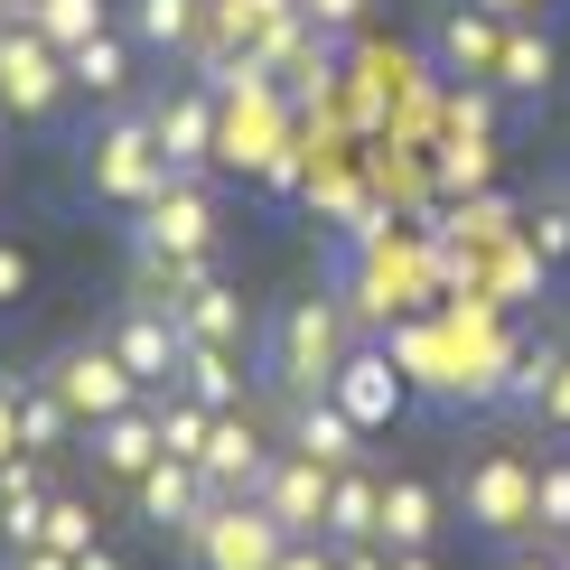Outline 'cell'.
Wrapping results in <instances>:
<instances>
[{"instance_id":"obj_29","label":"cell","mask_w":570,"mask_h":570,"mask_svg":"<svg viewBox=\"0 0 570 570\" xmlns=\"http://www.w3.org/2000/svg\"><path fill=\"white\" fill-rule=\"evenodd\" d=\"M524 244L542 253V263H570V187H552V197L533 206V225H524Z\"/></svg>"},{"instance_id":"obj_37","label":"cell","mask_w":570,"mask_h":570,"mask_svg":"<svg viewBox=\"0 0 570 570\" xmlns=\"http://www.w3.org/2000/svg\"><path fill=\"white\" fill-rule=\"evenodd\" d=\"M76 570H122V552H112V542H94V552H76Z\"/></svg>"},{"instance_id":"obj_14","label":"cell","mask_w":570,"mask_h":570,"mask_svg":"<svg viewBox=\"0 0 570 570\" xmlns=\"http://www.w3.org/2000/svg\"><path fill=\"white\" fill-rule=\"evenodd\" d=\"M327 478H337V468H318L308 449H281L253 495L272 505V524H281V533H327Z\"/></svg>"},{"instance_id":"obj_6","label":"cell","mask_w":570,"mask_h":570,"mask_svg":"<svg viewBox=\"0 0 570 570\" xmlns=\"http://www.w3.org/2000/svg\"><path fill=\"white\" fill-rule=\"evenodd\" d=\"M281 542H291V533L272 524V505H263V495H216V505L197 514V533H187L178 552L197 561V570H272V561H281Z\"/></svg>"},{"instance_id":"obj_26","label":"cell","mask_w":570,"mask_h":570,"mask_svg":"<svg viewBox=\"0 0 570 570\" xmlns=\"http://www.w3.org/2000/svg\"><path fill=\"white\" fill-rule=\"evenodd\" d=\"M533 514H542V542H570V440L533 449Z\"/></svg>"},{"instance_id":"obj_39","label":"cell","mask_w":570,"mask_h":570,"mask_svg":"<svg viewBox=\"0 0 570 570\" xmlns=\"http://www.w3.org/2000/svg\"><path fill=\"white\" fill-rule=\"evenodd\" d=\"M393 570H440V561L431 552H393Z\"/></svg>"},{"instance_id":"obj_7","label":"cell","mask_w":570,"mask_h":570,"mask_svg":"<svg viewBox=\"0 0 570 570\" xmlns=\"http://www.w3.org/2000/svg\"><path fill=\"white\" fill-rule=\"evenodd\" d=\"M104 337H112V355H122V365L140 374V393H178V365H187V327H178V308H169V299H150V291L112 299Z\"/></svg>"},{"instance_id":"obj_32","label":"cell","mask_w":570,"mask_h":570,"mask_svg":"<svg viewBox=\"0 0 570 570\" xmlns=\"http://www.w3.org/2000/svg\"><path fill=\"white\" fill-rule=\"evenodd\" d=\"M308 10V29H327V38H346L355 19H365V0H299Z\"/></svg>"},{"instance_id":"obj_38","label":"cell","mask_w":570,"mask_h":570,"mask_svg":"<svg viewBox=\"0 0 570 570\" xmlns=\"http://www.w3.org/2000/svg\"><path fill=\"white\" fill-rule=\"evenodd\" d=\"M478 10H495V19H524V10H542V0H478Z\"/></svg>"},{"instance_id":"obj_11","label":"cell","mask_w":570,"mask_h":570,"mask_svg":"<svg viewBox=\"0 0 570 570\" xmlns=\"http://www.w3.org/2000/svg\"><path fill=\"white\" fill-rule=\"evenodd\" d=\"M206 505H216V487H206L197 459H150V468L131 478V524L150 533V542H187Z\"/></svg>"},{"instance_id":"obj_31","label":"cell","mask_w":570,"mask_h":570,"mask_svg":"<svg viewBox=\"0 0 570 570\" xmlns=\"http://www.w3.org/2000/svg\"><path fill=\"white\" fill-rule=\"evenodd\" d=\"M272 570H337V542H327V533H291Z\"/></svg>"},{"instance_id":"obj_12","label":"cell","mask_w":570,"mask_h":570,"mask_svg":"<svg viewBox=\"0 0 570 570\" xmlns=\"http://www.w3.org/2000/svg\"><path fill=\"white\" fill-rule=\"evenodd\" d=\"M327 393H337V412H346L365 440L393 431L402 402H412V384H402V365H393L384 346H346V365H337V384H327Z\"/></svg>"},{"instance_id":"obj_20","label":"cell","mask_w":570,"mask_h":570,"mask_svg":"<svg viewBox=\"0 0 570 570\" xmlns=\"http://www.w3.org/2000/svg\"><path fill=\"white\" fill-rule=\"evenodd\" d=\"M327 542H384V468L346 459L327 478Z\"/></svg>"},{"instance_id":"obj_40","label":"cell","mask_w":570,"mask_h":570,"mask_svg":"<svg viewBox=\"0 0 570 570\" xmlns=\"http://www.w3.org/2000/svg\"><path fill=\"white\" fill-rule=\"evenodd\" d=\"M10 10H19V0H0V19H10Z\"/></svg>"},{"instance_id":"obj_5","label":"cell","mask_w":570,"mask_h":570,"mask_svg":"<svg viewBox=\"0 0 570 570\" xmlns=\"http://www.w3.org/2000/svg\"><path fill=\"white\" fill-rule=\"evenodd\" d=\"M38 365H47V384L66 393V412H76V421H112V412H131V402H150V393H140V374L112 355V337H66V346H47Z\"/></svg>"},{"instance_id":"obj_36","label":"cell","mask_w":570,"mask_h":570,"mask_svg":"<svg viewBox=\"0 0 570 570\" xmlns=\"http://www.w3.org/2000/svg\"><path fill=\"white\" fill-rule=\"evenodd\" d=\"M19 449H29V440H19V412H10V384H0V468H10Z\"/></svg>"},{"instance_id":"obj_33","label":"cell","mask_w":570,"mask_h":570,"mask_svg":"<svg viewBox=\"0 0 570 570\" xmlns=\"http://www.w3.org/2000/svg\"><path fill=\"white\" fill-rule=\"evenodd\" d=\"M19 299H29V253L0 244V308H19Z\"/></svg>"},{"instance_id":"obj_21","label":"cell","mask_w":570,"mask_h":570,"mask_svg":"<svg viewBox=\"0 0 570 570\" xmlns=\"http://www.w3.org/2000/svg\"><path fill=\"white\" fill-rule=\"evenodd\" d=\"M178 393H197L206 412H234V402H253V346H206L187 337V365H178Z\"/></svg>"},{"instance_id":"obj_2","label":"cell","mask_w":570,"mask_h":570,"mask_svg":"<svg viewBox=\"0 0 570 570\" xmlns=\"http://www.w3.org/2000/svg\"><path fill=\"white\" fill-rule=\"evenodd\" d=\"M459 524L487 542V552H514V542H542L533 514V459L524 449H478L459 478Z\"/></svg>"},{"instance_id":"obj_1","label":"cell","mask_w":570,"mask_h":570,"mask_svg":"<svg viewBox=\"0 0 570 570\" xmlns=\"http://www.w3.org/2000/svg\"><path fill=\"white\" fill-rule=\"evenodd\" d=\"M355 346V308L337 291H299L253 327V384L263 393H327Z\"/></svg>"},{"instance_id":"obj_19","label":"cell","mask_w":570,"mask_h":570,"mask_svg":"<svg viewBox=\"0 0 570 570\" xmlns=\"http://www.w3.org/2000/svg\"><path fill=\"white\" fill-rule=\"evenodd\" d=\"M122 29L140 57H159V66H187L206 47V0H131L122 10Z\"/></svg>"},{"instance_id":"obj_17","label":"cell","mask_w":570,"mask_h":570,"mask_svg":"<svg viewBox=\"0 0 570 570\" xmlns=\"http://www.w3.org/2000/svg\"><path fill=\"white\" fill-rule=\"evenodd\" d=\"M131 66H140V47H131L122 19H112L104 38H85L76 57H66V76H76L85 104H104V112H112V104H140V76H131Z\"/></svg>"},{"instance_id":"obj_8","label":"cell","mask_w":570,"mask_h":570,"mask_svg":"<svg viewBox=\"0 0 570 570\" xmlns=\"http://www.w3.org/2000/svg\"><path fill=\"white\" fill-rule=\"evenodd\" d=\"M76 94V76H66V57L47 47L29 19H0V122H47V112Z\"/></svg>"},{"instance_id":"obj_15","label":"cell","mask_w":570,"mask_h":570,"mask_svg":"<svg viewBox=\"0 0 570 570\" xmlns=\"http://www.w3.org/2000/svg\"><path fill=\"white\" fill-rule=\"evenodd\" d=\"M0 384H10V412H19V440L38 449V459H66V449L85 440V421L66 412V393L47 384V365H10L0 374Z\"/></svg>"},{"instance_id":"obj_30","label":"cell","mask_w":570,"mask_h":570,"mask_svg":"<svg viewBox=\"0 0 570 570\" xmlns=\"http://www.w3.org/2000/svg\"><path fill=\"white\" fill-rule=\"evenodd\" d=\"M533 431H542V440H570V346H561L552 384H542V402H533Z\"/></svg>"},{"instance_id":"obj_41","label":"cell","mask_w":570,"mask_h":570,"mask_svg":"<svg viewBox=\"0 0 570 570\" xmlns=\"http://www.w3.org/2000/svg\"><path fill=\"white\" fill-rule=\"evenodd\" d=\"M561 561H570V542H561Z\"/></svg>"},{"instance_id":"obj_25","label":"cell","mask_w":570,"mask_h":570,"mask_svg":"<svg viewBox=\"0 0 570 570\" xmlns=\"http://www.w3.org/2000/svg\"><path fill=\"white\" fill-rule=\"evenodd\" d=\"M299 0H206V38L216 47H263Z\"/></svg>"},{"instance_id":"obj_22","label":"cell","mask_w":570,"mask_h":570,"mask_svg":"<svg viewBox=\"0 0 570 570\" xmlns=\"http://www.w3.org/2000/svg\"><path fill=\"white\" fill-rule=\"evenodd\" d=\"M487 85L514 94V104H542V94L561 85V47L542 38V29H524V19H505V47H495V76Z\"/></svg>"},{"instance_id":"obj_10","label":"cell","mask_w":570,"mask_h":570,"mask_svg":"<svg viewBox=\"0 0 570 570\" xmlns=\"http://www.w3.org/2000/svg\"><path fill=\"white\" fill-rule=\"evenodd\" d=\"M272 459H281V431L263 421V402L216 412V431H206V449H197V468H206V487H216V495H253Z\"/></svg>"},{"instance_id":"obj_35","label":"cell","mask_w":570,"mask_h":570,"mask_svg":"<svg viewBox=\"0 0 570 570\" xmlns=\"http://www.w3.org/2000/svg\"><path fill=\"white\" fill-rule=\"evenodd\" d=\"M337 570H393L384 542H337Z\"/></svg>"},{"instance_id":"obj_28","label":"cell","mask_w":570,"mask_h":570,"mask_svg":"<svg viewBox=\"0 0 570 570\" xmlns=\"http://www.w3.org/2000/svg\"><path fill=\"white\" fill-rule=\"evenodd\" d=\"M47 542H57V552H94V542H104V514H94V495H47Z\"/></svg>"},{"instance_id":"obj_16","label":"cell","mask_w":570,"mask_h":570,"mask_svg":"<svg viewBox=\"0 0 570 570\" xmlns=\"http://www.w3.org/2000/svg\"><path fill=\"white\" fill-rule=\"evenodd\" d=\"M495 47H505V19H495V10H478V0L440 10V29H431L440 76H468V85H487V76H495Z\"/></svg>"},{"instance_id":"obj_3","label":"cell","mask_w":570,"mask_h":570,"mask_svg":"<svg viewBox=\"0 0 570 570\" xmlns=\"http://www.w3.org/2000/svg\"><path fill=\"white\" fill-rule=\"evenodd\" d=\"M150 131H159V159L169 178H206L225 159V94L206 76H169L150 94Z\"/></svg>"},{"instance_id":"obj_27","label":"cell","mask_w":570,"mask_h":570,"mask_svg":"<svg viewBox=\"0 0 570 570\" xmlns=\"http://www.w3.org/2000/svg\"><path fill=\"white\" fill-rule=\"evenodd\" d=\"M150 402H159V459H197L206 431H216V412L197 393H150Z\"/></svg>"},{"instance_id":"obj_23","label":"cell","mask_w":570,"mask_h":570,"mask_svg":"<svg viewBox=\"0 0 570 570\" xmlns=\"http://www.w3.org/2000/svg\"><path fill=\"white\" fill-rule=\"evenodd\" d=\"M169 308H178L187 337H206V346H253V308H244V291H234V281H216V272H206L197 291H178Z\"/></svg>"},{"instance_id":"obj_9","label":"cell","mask_w":570,"mask_h":570,"mask_svg":"<svg viewBox=\"0 0 570 570\" xmlns=\"http://www.w3.org/2000/svg\"><path fill=\"white\" fill-rule=\"evenodd\" d=\"M178 253H216V197H206V178H169L131 225V263H178Z\"/></svg>"},{"instance_id":"obj_13","label":"cell","mask_w":570,"mask_h":570,"mask_svg":"<svg viewBox=\"0 0 570 570\" xmlns=\"http://www.w3.org/2000/svg\"><path fill=\"white\" fill-rule=\"evenodd\" d=\"M76 449H85V468H94L104 487L131 495V478L159 459V402H131V412H112V421H85Z\"/></svg>"},{"instance_id":"obj_18","label":"cell","mask_w":570,"mask_h":570,"mask_svg":"<svg viewBox=\"0 0 570 570\" xmlns=\"http://www.w3.org/2000/svg\"><path fill=\"white\" fill-rule=\"evenodd\" d=\"M440 524H449V487L440 478H384V552H431L440 542Z\"/></svg>"},{"instance_id":"obj_4","label":"cell","mask_w":570,"mask_h":570,"mask_svg":"<svg viewBox=\"0 0 570 570\" xmlns=\"http://www.w3.org/2000/svg\"><path fill=\"white\" fill-rule=\"evenodd\" d=\"M94 187H104L112 206H150L159 187H169V159H159V131H150V104H112L104 112V131H94Z\"/></svg>"},{"instance_id":"obj_24","label":"cell","mask_w":570,"mask_h":570,"mask_svg":"<svg viewBox=\"0 0 570 570\" xmlns=\"http://www.w3.org/2000/svg\"><path fill=\"white\" fill-rule=\"evenodd\" d=\"M19 19L57 47V57H76L85 38H104L112 29V0H19Z\"/></svg>"},{"instance_id":"obj_34","label":"cell","mask_w":570,"mask_h":570,"mask_svg":"<svg viewBox=\"0 0 570 570\" xmlns=\"http://www.w3.org/2000/svg\"><path fill=\"white\" fill-rule=\"evenodd\" d=\"M495 570H570L552 542H514V552H495Z\"/></svg>"}]
</instances>
